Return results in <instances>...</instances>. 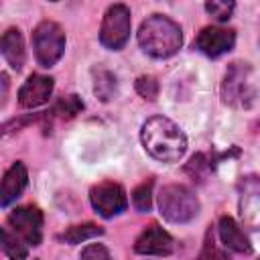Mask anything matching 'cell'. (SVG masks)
Returning a JSON list of instances; mask_svg holds the SVG:
<instances>
[{
    "label": "cell",
    "instance_id": "cell-13",
    "mask_svg": "<svg viewBox=\"0 0 260 260\" xmlns=\"http://www.w3.org/2000/svg\"><path fill=\"white\" fill-rule=\"evenodd\" d=\"M217 238L221 242V246L230 252L236 254H252V244L250 238L246 236V232L242 230V225L230 217V215H221L217 221Z\"/></svg>",
    "mask_w": 260,
    "mask_h": 260
},
{
    "label": "cell",
    "instance_id": "cell-23",
    "mask_svg": "<svg viewBox=\"0 0 260 260\" xmlns=\"http://www.w3.org/2000/svg\"><path fill=\"white\" fill-rule=\"evenodd\" d=\"M234 8H236V4L234 2H225V0H209V2H205V12L217 22H228L232 12H234Z\"/></svg>",
    "mask_w": 260,
    "mask_h": 260
},
{
    "label": "cell",
    "instance_id": "cell-27",
    "mask_svg": "<svg viewBox=\"0 0 260 260\" xmlns=\"http://www.w3.org/2000/svg\"><path fill=\"white\" fill-rule=\"evenodd\" d=\"M258 126H260V122H258Z\"/></svg>",
    "mask_w": 260,
    "mask_h": 260
},
{
    "label": "cell",
    "instance_id": "cell-3",
    "mask_svg": "<svg viewBox=\"0 0 260 260\" xmlns=\"http://www.w3.org/2000/svg\"><path fill=\"white\" fill-rule=\"evenodd\" d=\"M252 67L250 63L244 61H234L228 65L221 85H219V93H221V102L230 108L236 110H248L252 108L254 100H256V89L252 85Z\"/></svg>",
    "mask_w": 260,
    "mask_h": 260
},
{
    "label": "cell",
    "instance_id": "cell-2",
    "mask_svg": "<svg viewBox=\"0 0 260 260\" xmlns=\"http://www.w3.org/2000/svg\"><path fill=\"white\" fill-rule=\"evenodd\" d=\"M138 45L140 49L152 59H169L173 57L183 45V30L181 26L165 16V14H150L140 22L138 28Z\"/></svg>",
    "mask_w": 260,
    "mask_h": 260
},
{
    "label": "cell",
    "instance_id": "cell-11",
    "mask_svg": "<svg viewBox=\"0 0 260 260\" xmlns=\"http://www.w3.org/2000/svg\"><path fill=\"white\" fill-rule=\"evenodd\" d=\"M175 250V240L156 221L148 223L134 240V252L142 256H169Z\"/></svg>",
    "mask_w": 260,
    "mask_h": 260
},
{
    "label": "cell",
    "instance_id": "cell-4",
    "mask_svg": "<svg viewBox=\"0 0 260 260\" xmlns=\"http://www.w3.org/2000/svg\"><path fill=\"white\" fill-rule=\"evenodd\" d=\"M156 201H158L160 215L171 223H187L195 219L201 207L193 189H189L187 185H179V183L160 187Z\"/></svg>",
    "mask_w": 260,
    "mask_h": 260
},
{
    "label": "cell",
    "instance_id": "cell-25",
    "mask_svg": "<svg viewBox=\"0 0 260 260\" xmlns=\"http://www.w3.org/2000/svg\"><path fill=\"white\" fill-rule=\"evenodd\" d=\"M79 260H112V254L104 244H87L81 250Z\"/></svg>",
    "mask_w": 260,
    "mask_h": 260
},
{
    "label": "cell",
    "instance_id": "cell-16",
    "mask_svg": "<svg viewBox=\"0 0 260 260\" xmlns=\"http://www.w3.org/2000/svg\"><path fill=\"white\" fill-rule=\"evenodd\" d=\"M81 110H83L81 98H79L77 93H69V95L59 98L57 104H55L49 112H43V120H47V122H51V120H55V118H59V120H71V118H75Z\"/></svg>",
    "mask_w": 260,
    "mask_h": 260
},
{
    "label": "cell",
    "instance_id": "cell-10",
    "mask_svg": "<svg viewBox=\"0 0 260 260\" xmlns=\"http://www.w3.org/2000/svg\"><path fill=\"white\" fill-rule=\"evenodd\" d=\"M234 45H236V30L223 26H203L195 39V49L211 59L230 53Z\"/></svg>",
    "mask_w": 260,
    "mask_h": 260
},
{
    "label": "cell",
    "instance_id": "cell-28",
    "mask_svg": "<svg viewBox=\"0 0 260 260\" xmlns=\"http://www.w3.org/2000/svg\"><path fill=\"white\" fill-rule=\"evenodd\" d=\"M35 260H39V258H35Z\"/></svg>",
    "mask_w": 260,
    "mask_h": 260
},
{
    "label": "cell",
    "instance_id": "cell-8",
    "mask_svg": "<svg viewBox=\"0 0 260 260\" xmlns=\"http://www.w3.org/2000/svg\"><path fill=\"white\" fill-rule=\"evenodd\" d=\"M89 201H91V207L95 209V213L102 215L104 219H112V217L120 215L122 211H126V207H128V197H126L124 187L114 181H104V183L91 187Z\"/></svg>",
    "mask_w": 260,
    "mask_h": 260
},
{
    "label": "cell",
    "instance_id": "cell-18",
    "mask_svg": "<svg viewBox=\"0 0 260 260\" xmlns=\"http://www.w3.org/2000/svg\"><path fill=\"white\" fill-rule=\"evenodd\" d=\"M2 252L10 258V260H26L28 258V244L14 234L8 225L2 228Z\"/></svg>",
    "mask_w": 260,
    "mask_h": 260
},
{
    "label": "cell",
    "instance_id": "cell-21",
    "mask_svg": "<svg viewBox=\"0 0 260 260\" xmlns=\"http://www.w3.org/2000/svg\"><path fill=\"white\" fill-rule=\"evenodd\" d=\"M199 258L201 260H230L228 250L215 242V232L211 230V225L205 232V240H203V248H201Z\"/></svg>",
    "mask_w": 260,
    "mask_h": 260
},
{
    "label": "cell",
    "instance_id": "cell-20",
    "mask_svg": "<svg viewBox=\"0 0 260 260\" xmlns=\"http://www.w3.org/2000/svg\"><path fill=\"white\" fill-rule=\"evenodd\" d=\"M215 169V158H209L205 152H197V154H193L191 158H189V162L185 165V173L193 179V181H197V183H203L207 177H209V173Z\"/></svg>",
    "mask_w": 260,
    "mask_h": 260
},
{
    "label": "cell",
    "instance_id": "cell-22",
    "mask_svg": "<svg viewBox=\"0 0 260 260\" xmlns=\"http://www.w3.org/2000/svg\"><path fill=\"white\" fill-rule=\"evenodd\" d=\"M132 205L140 211V213H146L152 205V179L140 183L134 191H132Z\"/></svg>",
    "mask_w": 260,
    "mask_h": 260
},
{
    "label": "cell",
    "instance_id": "cell-29",
    "mask_svg": "<svg viewBox=\"0 0 260 260\" xmlns=\"http://www.w3.org/2000/svg\"><path fill=\"white\" fill-rule=\"evenodd\" d=\"M258 260H260V258H258Z\"/></svg>",
    "mask_w": 260,
    "mask_h": 260
},
{
    "label": "cell",
    "instance_id": "cell-1",
    "mask_svg": "<svg viewBox=\"0 0 260 260\" xmlns=\"http://www.w3.org/2000/svg\"><path fill=\"white\" fill-rule=\"evenodd\" d=\"M144 150L160 162H177L187 152L185 132L167 116H152L140 128Z\"/></svg>",
    "mask_w": 260,
    "mask_h": 260
},
{
    "label": "cell",
    "instance_id": "cell-7",
    "mask_svg": "<svg viewBox=\"0 0 260 260\" xmlns=\"http://www.w3.org/2000/svg\"><path fill=\"white\" fill-rule=\"evenodd\" d=\"M238 211L242 225L248 230H260V175H244L238 185Z\"/></svg>",
    "mask_w": 260,
    "mask_h": 260
},
{
    "label": "cell",
    "instance_id": "cell-14",
    "mask_svg": "<svg viewBox=\"0 0 260 260\" xmlns=\"http://www.w3.org/2000/svg\"><path fill=\"white\" fill-rule=\"evenodd\" d=\"M28 185V171L22 160H16L2 177V187H0V205L8 207L12 201H16L22 191Z\"/></svg>",
    "mask_w": 260,
    "mask_h": 260
},
{
    "label": "cell",
    "instance_id": "cell-15",
    "mask_svg": "<svg viewBox=\"0 0 260 260\" xmlns=\"http://www.w3.org/2000/svg\"><path fill=\"white\" fill-rule=\"evenodd\" d=\"M0 53H2V57L6 59V63L12 69L20 71L24 67L26 51H24V39H22L18 28L12 26V28H8L2 35V39H0Z\"/></svg>",
    "mask_w": 260,
    "mask_h": 260
},
{
    "label": "cell",
    "instance_id": "cell-12",
    "mask_svg": "<svg viewBox=\"0 0 260 260\" xmlns=\"http://www.w3.org/2000/svg\"><path fill=\"white\" fill-rule=\"evenodd\" d=\"M53 87H55L53 77L32 73V75H28V79L18 89V104L26 110L39 108V106L49 102V98L53 93Z\"/></svg>",
    "mask_w": 260,
    "mask_h": 260
},
{
    "label": "cell",
    "instance_id": "cell-19",
    "mask_svg": "<svg viewBox=\"0 0 260 260\" xmlns=\"http://www.w3.org/2000/svg\"><path fill=\"white\" fill-rule=\"evenodd\" d=\"M102 234H104V230H102L100 225L87 221V223H79V225L67 228L63 234H59V240L65 242V244H69V246H75V244L87 242V240H91V238H98V236H102Z\"/></svg>",
    "mask_w": 260,
    "mask_h": 260
},
{
    "label": "cell",
    "instance_id": "cell-26",
    "mask_svg": "<svg viewBox=\"0 0 260 260\" xmlns=\"http://www.w3.org/2000/svg\"><path fill=\"white\" fill-rule=\"evenodd\" d=\"M197 260H201V258H197Z\"/></svg>",
    "mask_w": 260,
    "mask_h": 260
},
{
    "label": "cell",
    "instance_id": "cell-5",
    "mask_svg": "<svg viewBox=\"0 0 260 260\" xmlns=\"http://www.w3.org/2000/svg\"><path fill=\"white\" fill-rule=\"evenodd\" d=\"M32 49L41 67H53L65 53V30L53 20L39 22L32 30Z\"/></svg>",
    "mask_w": 260,
    "mask_h": 260
},
{
    "label": "cell",
    "instance_id": "cell-24",
    "mask_svg": "<svg viewBox=\"0 0 260 260\" xmlns=\"http://www.w3.org/2000/svg\"><path fill=\"white\" fill-rule=\"evenodd\" d=\"M134 85H136L138 95H142L144 100H148V102L156 100V95H158V81L152 75H140Z\"/></svg>",
    "mask_w": 260,
    "mask_h": 260
},
{
    "label": "cell",
    "instance_id": "cell-9",
    "mask_svg": "<svg viewBox=\"0 0 260 260\" xmlns=\"http://www.w3.org/2000/svg\"><path fill=\"white\" fill-rule=\"evenodd\" d=\"M6 225L28 246H39L43 240V211L37 205L14 207L6 217Z\"/></svg>",
    "mask_w": 260,
    "mask_h": 260
},
{
    "label": "cell",
    "instance_id": "cell-6",
    "mask_svg": "<svg viewBox=\"0 0 260 260\" xmlns=\"http://www.w3.org/2000/svg\"><path fill=\"white\" fill-rule=\"evenodd\" d=\"M132 18L130 8L126 4H112L100 26V43L110 51H120L130 39Z\"/></svg>",
    "mask_w": 260,
    "mask_h": 260
},
{
    "label": "cell",
    "instance_id": "cell-17",
    "mask_svg": "<svg viewBox=\"0 0 260 260\" xmlns=\"http://www.w3.org/2000/svg\"><path fill=\"white\" fill-rule=\"evenodd\" d=\"M93 93L102 102H110L118 93V79L116 75L106 67H93Z\"/></svg>",
    "mask_w": 260,
    "mask_h": 260
}]
</instances>
